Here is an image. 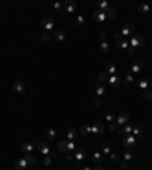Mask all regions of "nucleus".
I'll use <instances>...</instances> for the list:
<instances>
[{
    "label": "nucleus",
    "mask_w": 152,
    "mask_h": 170,
    "mask_svg": "<svg viewBox=\"0 0 152 170\" xmlns=\"http://www.w3.org/2000/svg\"><path fill=\"white\" fill-rule=\"evenodd\" d=\"M28 161H26L24 158H20L18 161H15V170H26L28 169Z\"/></svg>",
    "instance_id": "obj_14"
},
{
    "label": "nucleus",
    "mask_w": 152,
    "mask_h": 170,
    "mask_svg": "<svg viewBox=\"0 0 152 170\" xmlns=\"http://www.w3.org/2000/svg\"><path fill=\"white\" fill-rule=\"evenodd\" d=\"M134 82H135V79H134V74H131V73L128 72V74H126V76H125V79H123V84L126 85V87H129V85H132Z\"/></svg>",
    "instance_id": "obj_21"
},
{
    "label": "nucleus",
    "mask_w": 152,
    "mask_h": 170,
    "mask_svg": "<svg viewBox=\"0 0 152 170\" xmlns=\"http://www.w3.org/2000/svg\"><path fill=\"white\" fill-rule=\"evenodd\" d=\"M110 158H111L113 163H117L119 161V155H117V153H110Z\"/></svg>",
    "instance_id": "obj_46"
},
{
    "label": "nucleus",
    "mask_w": 152,
    "mask_h": 170,
    "mask_svg": "<svg viewBox=\"0 0 152 170\" xmlns=\"http://www.w3.org/2000/svg\"><path fill=\"white\" fill-rule=\"evenodd\" d=\"M116 42H117V46L120 47V49H128V47H129V42H128L126 38H120V40H117Z\"/></svg>",
    "instance_id": "obj_27"
},
{
    "label": "nucleus",
    "mask_w": 152,
    "mask_h": 170,
    "mask_svg": "<svg viewBox=\"0 0 152 170\" xmlns=\"http://www.w3.org/2000/svg\"><path fill=\"white\" fill-rule=\"evenodd\" d=\"M75 158H76V161H82L84 158H87V152L84 150L82 147H78V149H75Z\"/></svg>",
    "instance_id": "obj_11"
},
{
    "label": "nucleus",
    "mask_w": 152,
    "mask_h": 170,
    "mask_svg": "<svg viewBox=\"0 0 152 170\" xmlns=\"http://www.w3.org/2000/svg\"><path fill=\"white\" fill-rule=\"evenodd\" d=\"M132 34H134V24L132 23H126L122 28V30H120V35L123 36V38H125V36H131Z\"/></svg>",
    "instance_id": "obj_5"
},
{
    "label": "nucleus",
    "mask_w": 152,
    "mask_h": 170,
    "mask_svg": "<svg viewBox=\"0 0 152 170\" xmlns=\"http://www.w3.org/2000/svg\"><path fill=\"white\" fill-rule=\"evenodd\" d=\"M102 150H104L105 155H110V153H111V146H110V143H108V141L102 143Z\"/></svg>",
    "instance_id": "obj_32"
},
{
    "label": "nucleus",
    "mask_w": 152,
    "mask_h": 170,
    "mask_svg": "<svg viewBox=\"0 0 152 170\" xmlns=\"http://www.w3.org/2000/svg\"><path fill=\"white\" fill-rule=\"evenodd\" d=\"M93 103H94V106H100V105H102V99H100V97H97V96H96V97H94V100H93Z\"/></svg>",
    "instance_id": "obj_45"
},
{
    "label": "nucleus",
    "mask_w": 152,
    "mask_h": 170,
    "mask_svg": "<svg viewBox=\"0 0 152 170\" xmlns=\"http://www.w3.org/2000/svg\"><path fill=\"white\" fill-rule=\"evenodd\" d=\"M137 85H138L140 88H143V90H148V87H149V82H148V79L142 78V79H138V81H137Z\"/></svg>",
    "instance_id": "obj_29"
},
{
    "label": "nucleus",
    "mask_w": 152,
    "mask_h": 170,
    "mask_svg": "<svg viewBox=\"0 0 152 170\" xmlns=\"http://www.w3.org/2000/svg\"><path fill=\"white\" fill-rule=\"evenodd\" d=\"M41 26H43L46 30L50 32V30L53 29V20H52L50 17H44V18L41 20Z\"/></svg>",
    "instance_id": "obj_10"
},
{
    "label": "nucleus",
    "mask_w": 152,
    "mask_h": 170,
    "mask_svg": "<svg viewBox=\"0 0 152 170\" xmlns=\"http://www.w3.org/2000/svg\"><path fill=\"white\" fill-rule=\"evenodd\" d=\"M82 170H91V169H90V167H84Z\"/></svg>",
    "instance_id": "obj_55"
},
{
    "label": "nucleus",
    "mask_w": 152,
    "mask_h": 170,
    "mask_svg": "<svg viewBox=\"0 0 152 170\" xmlns=\"http://www.w3.org/2000/svg\"><path fill=\"white\" fill-rule=\"evenodd\" d=\"M111 132H117L119 131V125L116 123V121H113V123H110V128H108Z\"/></svg>",
    "instance_id": "obj_41"
},
{
    "label": "nucleus",
    "mask_w": 152,
    "mask_h": 170,
    "mask_svg": "<svg viewBox=\"0 0 152 170\" xmlns=\"http://www.w3.org/2000/svg\"><path fill=\"white\" fill-rule=\"evenodd\" d=\"M99 50H100V53H107L108 50H110V44H108L107 41L100 42V46H99Z\"/></svg>",
    "instance_id": "obj_34"
},
{
    "label": "nucleus",
    "mask_w": 152,
    "mask_h": 170,
    "mask_svg": "<svg viewBox=\"0 0 152 170\" xmlns=\"http://www.w3.org/2000/svg\"><path fill=\"white\" fill-rule=\"evenodd\" d=\"M93 170H104V169H102L100 166H97V167H96V169H93Z\"/></svg>",
    "instance_id": "obj_54"
},
{
    "label": "nucleus",
    "mask_w": 152,
    "mask_h": 170,
    "mask_svg": "<svg viewBox=\"0 0 152 170\" xmlns=\"http://www.w3.org/2000/svg\"><path fill=\"white\" fill-rule=\"evenodd\" d=\"M53 8H55V11L59 14V17H64L66 15V9H64V3H55L53 5Z\"/></svg>",
    "instance_id": "obj_18"
},
{
    "label": "nucleus",
    "mask_w": 152,
    "mask_h": 170,
    "mask_svg": "<svg viewBox=\"0 0 152 170\" xmlns=\"http://www.w3.org/2000/svg\"><path fill=\"white\" fill-rule=\"evenodd\" d=\"M93 20L96 21V23H102V21H107V17H105V12L104 11H94L93 12Z\"/></svg>",
    "instance_id": "obj_8"
},
{
    "label": "nucleus",
    "mask_w": 152,
    "mask_h": 170,
    "mask_svg": "<svg viewBox=\"0 0 152 170\" xmlns=\"http://www.w3.org/2000/svg\"><path fill=\"white\" fill-rule=\"evenodd\" d=\"M129 114L128 113H120L117 117H116V123L119 125V126H125V125H128V121H129Z\"/></svg>",
    "instance_id": "obj_4"
},
{
    "label": "nucleus",
    "mask_w": 152,
    "mask_h": 170,
    "mask_svg": "<svg viewBox=\"0 0 152 170\" xmlns=\"http://www.w3.org/2000/svg\"><path fill=\"white\" fill-rule=\"evenodd\" d=\"M146 44V40L143 35H134L131 36V40H129V46L134 47V49H137V47H142Z\"/></svg>",
    "instance_id": "obj_2"
},
{
    "label": "nucleus",
    "mask_w": 152,
    "mask_h": 170,
    "mask_svg": "<svg viewBox=\"0 0 152 170\" xmlns=\"http://www.w3.org/2000/svg\"><path fill=\"white\" fill-rule=\"evenodd\" d=\"M143 132H145L143 125H135V126H132V132H131V134H132L134 137H137V135H140V134H143Z\"/></svg>",
    "instance_id": "obj_20"
},
{
    "label": "nucleus",
    "mask_w": 152,
    "mask_h": 170,
    "mask_svg": "<svg viewBox=\"0 0 152 170\" xmlns=\"http://www.w3.org/2000/svg\"><path fill=\"white\" fill-rule=\"evenodd\" d=\"M104 12H105L107 20H113L114 17H116V9H114V6H111V5H108V8L104 11Z\"/></svg>",
    "instance_id": "obj_15"
},
{
    "label": "nucleus",
    "mask_w": 152,
    "mask_h": 170,
    "mask_svg": "<svg viewBox=\"0 0 152 170\" xmlns=\"http://www.w3.org/2000/svg\"><path fill=\"white\" fill-rule=\"evenodd\" d=\"M138 11H140V12H142V14H146V12H149V5H140V8H138Z\"/></svg>",
    "instance_id": "obj_39"
},
{
    "label": "nucleus",
    "mask_w": 152,
    "mask_h": 170,
    "mask_svg": "<svg viewBox=\"0 0 152 170\" xmlns=\"http://www.w3.org/2000/svg\"><path fill=\"white\" fill-rule=\"evenodd\" d=\"M76 137H78V132H76V129H73V128H70V129L67 131V138L70 141H75Z\"/></svg>",
    "instance_id": "obj_26"
},
{
    "label": "nucleus",
    "mask_w": 152,
    "mask_h": 170,
    "mask_svg": "<svg viewBox=\"0 0 152 170\" xmlns=\"http://www.w3.org/2000/svg\"><path fill=\"white\" fill-rule=\"evenodd\" d=\"M105 72H107L108 74H111V76H113V74H116V73H117V67L114 65L113 62H108V64H107V68H105Z\"/></svg>",
    "instance_id": "obj_22"
},
{
    "label": "nucleus",
    "mask_w": 152,
    "mask_h": 170,
    "mask_svg": "<svg viewBox=\"0 0 152 170\" xmlns=\"http://www.w3.org/2000/svg\"><path fill=\"white\" fill-rule=\"evenodd\" d=\"M41 40H43V41H50V40H52V32L46 30L44 34L41 35Z\"/></svg>",
    "instance_id": "obj_36"
},
{
    "label": "nucleus",
    "mask_w": 152,
    "mask_h": 170,
    "mask_svg": "<svg viewBox=\"0 0 152 170\" xmlns=\"http://www.w3.org/2000/svg\"><path fill=\"white\" fill-rule=\"evenodd\" d=\"M50 163H52V157L44 155V158H43V164H44V166H50Z\"/></svg>",
    "instance_id": "obj_42"
},
{
    "label": "nucleus",
    "mask_w": 152,
    "mask_h": 170,
    "mask_svg": "<svg viewBox=\"0 0 152 170\" xmlns=\"http://www.w3.org/2000/svg\"><path fill=\"white\" fill-rule=\"evenodd\" d=\"M21 150H23L24 153H32V150H34V144H32V143H28V141L21 143Z\"/></svg>",
    "instance_id": "obj_17"
},
{
    "label": "nucleus",
    "mask_w": 152,
    "mask_h": 170,
    "mask_svg": "<svg viewBox=\"0 0 152 170\" xmlns=\"http://www.w3.org/2000/svg\"><path fill=\"white\" fill-rule=\"evenodd\" d=\"M32 144H34L38 150H40V153H43V155H49V153H50V146L47 144L46 141H38V140H34L32 141Z\"/></svg>",
    "instance_id": "obj_1"
},
{
    "label": "nucleus",
    "mask_w": 152,
    "mask_h": 170,
    "mask_svg": "<svg viewBox=\"0 0 152 170\" xmlns=\"http://www.w3.org/2000/svg\"><path fill=\"white\" fill-rule=\"evenodd\" d=\"M73 158H75V157H73L70 152H69V153H66V161H69V163H70V161H73Z\"/></svg>",
    "instance_id": "obj_48"
},
{
    "label": "nucleus",
    "mask_w": 152,
    "mask_h": 170,
    "mask_svg": "<svg viewBox=\"0 0 152 170\" xmlns=\"http://www.w3.org/2000/svg\"><path fill=\"white\" fill-rule=\"evenodd\" d=\"M46 137H47V140H53V138L56 137V132L53 131V129H49L47 134H46Z\"/></svg>",
    "instance_id": "obj_38"
},
{
    "label": "nucleus",
    "mask_w": 152,
    "mask_h": 170,
    "mask_svg": "<svg viewBox=\"0 0 152 170\" xmlns=\"http://www.w3.org/2000/svg\"><path fill=\"white\" fill-rule=\"evenodd\" d=\"M58 152H64V153H69V147H67V141H59L58 143Z\"/></svg>",
    "instance_id": "obj_24"
},
{
    "label": "nucleus",
    "mask_w": 152,
    "mask_h": 170,
    "mask_svg": "<svg viewBox=\"0 0 152 170\" xmlns=\"http://www.w3.org/2000/svg\"><path fill=\"white\" fill-rule=\"evenodd\" d=\"M12 90L15 93H18V94H23L26 91V85L20 81V79H15V82L12 84Z\"/></svg>",
    "instance_id": "obj_6"
},
{
    "label": "nucleus",
    "mask_w": 152,
    "mask_h": 170,
    "mask_svg": "<svg viewBox=\"0 0 152 170\" xmlns=\"http://www.w3.org/2000/svg\"><path fill=\"white\" fill-rule=\"evenodd\" d=\"M151 85H152V81H151Z\"/></svg>",
    "instance_id": "obj_56"
},
{
    "label": "nucleus",
    "mask_w": 152,
    "mask_h": 170,
    "mask_svg": "<svg viewBox=\"0 0 152 170\" xmlns=\"http://www.w3.org/2000/svg\"><path fill=\"white\" fill-rule=\"evenodd\" d=\"M142 68H143V61H135L132 64V67H131V70H129V73L134 74V73H140L142 72Z\"/></svg>",
    "instance_id": "obj_13"
},
{
    "label": "nucleus",
    "mask_w": 152,
    "mask_h": 170,
    "mask_svg": "<svg viewBox=\"0 0 152 170\" xmlns=\"http://www.w3.org/2000/svg\"><path fill=\"white\" fill-rule=\"evenodd\" d=\"M49 155L53 157V158H56V157H58V152H56V150H50V153H49Z\"/></svg>",
    "instance_id": "obj_52"
},
{
    "label": "nucleus",
    "mask_w": 152,
    "mask_h": 170,
    "mask_svg": "<svg viewBox=\"0 0 152 170\" xmlns=\"http://www.w3.org/2000/svg\"><path fill=\"white\" fill-rule=\"evenodd\" d=\"M123 146L126 147V149H132L135 146V143H137V140H135V137L132 134H129V135H125L123 137Z\"/></svg>",
    "instance_id": "obj_3"
},
{
    "label": "nucleus",
    "mask_w": 152,
    "mask_h": 170,
    "mask_svg": "<svg viewBox=\"0 0 152 170\" xmlns=\"http://www.w3.org/2000/svg\"><path fill=\"white\" fill-rule=\"evenodd\" d=\"M131 132H132V126L131 125H125L123 128H119L117 134L120 135V137H125V135H129Z\"/></svg>",
    "instance_id": "obj_12"
},
{
    "label": "nucleus",
    "mask_w": 152,
    "mask_h": 170,
    "mask_svg": "<svg viewBox=\"0 0 152 170\" xmlns=\"http://www.w3.org/2000/svg\"><path fill=\"white\" fill-rule=\"evenodd\" d=\"M76 24H78V26L84 24V17H82V15H78V17H76Z\"/></svg>",
    "instance_id": "obj_44"
},
{
    "label": "nucleus",
    "mask_w": 152,
    "mask_h": 170,
    "mask_svg": "<svg viewBox=\"0 0 152 170\" xmlns=\"http://www.w3.org/2000/svg\"><path fill=\"white\" fill-rule=\"evenodd\" d=\"M104 131H105V128L100 121H94V123L91 125V132H93V134H104Z\"/></svg>",
    "instance_id": "obj_9"
},
{
    "label": "nucleus",
    "mask_w": 152,
    "mask_h": 170,
    "mask_svg": "<svg viewBox=\"0 0 152 170\" xmlns=\"http://www.w3.org/2000/svg\"><path fill=\"white\" fill-rule=\"evenodd\" d=\"M24 159L28 161V164H29V166H35V164H37V159H35V157L32 155V153H26Z\"/></svg>",
    "instance_id": "obj_28"
},
{
    "label": "nucleus",
    "mask_w": 152,
    "mask_h": 170,
    "mask_svg": "<svg viewBox=\"0 0 152 170\" xmlns=\"http://www.w3.org/2000/svg\"><path fill=\"white\" fill-rule=\"evenodd\" d=\"M134 52H135V49L129 46V47H128V55H129V56H132V55H134Z\"/></svg>",
    "instance_id": "obj_49"
},
{
    "label": "nucleus",
    "mask_w": 152,
    "mask_h": 170,
    "mask_svg": "<svg viewBox=\"0 0 152 170\" xmlns=\"http://www.w3.org/2000/svg\"><path fill=\"white\" fill-rule=\"evenodd\" d=\"M99 38H100V42H104V41L107 40V34H105V32H100V34H99Z\"/></svg>",
    "instance_id": "obj_47"
},
{
    "label": "nucleus",
    "mask_w": 152,
    "mask_h": 170,
    "mask_svg": "<svg viewBox=\"0 0 152 170\" xmlns=\"http://www.w3.org/2000/svg\"><path fill=\"white\" fill-rule=\"evenodd\" d=\"M120 38H123V36L120 35V32H117V34H114V40H116V41H117V40H120Z\"/></svg>",
    "instance_id": "obj_51"
},
{
    "label": "nucleus",
    "mask_w": 152,
    "mask_h": 170,
    "mask_svg": "<svg viewBox=\"0 0 152 170\" xmlns=\"http://www.w3.org/2000/svg\"><path fill=\"white\" fill-rule=\"evenodd\" d=\"M97 8H99V11H105L108 8V3L105 0H99V2H97Z\"/></svg>",
    "instance_id": "obj_35"
},
{
    "label": "nucleus",
    "mask_w": 152,
    "mask_h": 170,
    "mask_svg": "<svg viewBox=\"0 0 152 170\" xmlns=\"http://www.w3.org/2000/svg\"><path fill=\"white\" fill-rule=\"evenodd\" d=\"M143 134H140V135H137V137H135V140H137V141H143Z\"/></svg>",
    "instance_id": "obj_53"
},
{
    "label": "nucleus",
    "mask_w": 152,
    "mask_h": 170,
    "mask_svg": "<svg viewBox=\"0 0 152 170\" xmlns=\"http://www.w3.org/2000/svg\"><path fill=\"white\" fill-rule=\"evenodd\" d=\"M120 167H122L123 170H126V169H128V161H122V164H120Z\"/></svg>",
    "instance_id": "obj_50"
},
{
    "label": "nucleus",
    "mask_w": 152,
    "mask_h": 170,
    "mask_svg": "<svg viewBox=\"0 0 152 170\" xmlns=\"http://www.w3.org/2000/svg\"><path fill=\"white\" fill-rule=\"evenodd\" d=\"M123 158H125V161H131V159L135 158V152L132 149H128V150L123 152Z\"/></svg>",
    "instance_id": "obj_19"
},
{
    "label": "nucleus",
    "mask_w": 152,
    "mask_h": 170,
    "mask_svg": "<svg viewBox=\"0 0 152 170\" xmlns=\"http://www.w3.org/2000/svg\"><path fill=\"white\" fill-rule=\"evenodd\" d=\"M143 94H145V99L148 100V102H152V90H149V88H148V90H145V93H143Z\"/></svg>",
    "instance_id": "obj_37"
},
{
    "label": "nucleus",
    "mask_w": 152,
    "mask_h": 170,
    "mask_svg": "<svg viewBox=\"0 0 152 170\" xmlns=\"http://www.w3.org/2000/svg\"><path fill=\"white\" fill-rule=\"evenodd\" d=\"M67 147H69V152L75 150V149H76V146H75V141H67Z\"/></svg>",
    "instance_id": "obj_43"
},
{
    "label": "nucleus",
    "mask_w": 152,
    "mask_h": 170,
    "mask_svg": "<svg viewBox=\"0 0 152 170\" xmlns=\"http://www.w3.org/2000/svg\"><path fill=\"white\" fill-rule=\"evenodd\" d=\"M52 38H53V40H56V41H64L66 35H64L61 30H55V32L52 34Z\"/></svg>",
    "instance_id": "obj_25"
},
{
    "label": "nucleus",
    "mask_w": 152,
    "mask_h": 170,
    "mask_svg": "<svg viewBox=\"0 0 152 170\" xmlns=\"http://www.w3.org/2000/svg\"><path fill=\"white\" fill-rule=\"evenodd\" d=\"M93 161H94V164H102V161H104V158H102V153L100 152H96L94 155H93Z\"/></svg>",
    "instance_id": "obj_31"
},
{
    "label": "nucleus",
    "mask_w": 152,
    "mask_h": 170,
    "mask_svg": "<svg viewBox=\"0 0 152 170\" xmlns=\"http://www.w3.org/2000/svg\"><path fill=\"white\" fill-rule=\"evenodd\" d=\"M79 132H81V134H84V135H87L88 132H91V126L90 125H82L79 128Z\"/></svg>",
    "instance_id": "obj_33"
},
{
    "label": "nucleus",
    "mask_w": 152,
    "mask_h": 170,
    "mask_svg": "<svg viewBox=\"0 0 152 170\" xmlns=\"http://www.w3.org/2000/svg\"><path fill=\"white\" fill-rule=\"evenodd\" d=\"M105 119H107L108 121H110V123H113V121H116V115H114L113 113H107Z\"/></svg>",
    "instance_id": "obj_40"
},
{
    "label": "nucleus",
    "mask_w": 152,
    "mask_h": 170,
    "mask_svg": "<svg viewBox=\"0 0 152 170\" xmlns=\"http://www.w3.org/2000/svg\"><path fill=\"white\" fill-rule=\"evenodd\" d=\"M107 93V88H105V85H102V84H99V85H96V96L97 97H102Z\"/></svg>",
    "instance_id": "obj_23"
},
{
    "label": "nucleus",
    "mask_w": 152,
    "mask_h": 170,
    "mask_svg": "<svg viewBox=\"0 0 152 170\" xmlns=\"http://www.w3.org/2000/svg\"><path fill=\"white\" fill-rule=\"evenodd\" d=\"M108 82H110V85H113L114 88H117V87H120V85H122L123 79L120 76H117V74H113V76L108 78Z\"/></svg>",
    "instance_id": "obj_7"
},
{
    "label": "nucleus",
    "mask_w": 152,
    "mask_h": 170,
    "mask_svg": "<svg viewBox=\"0 0 152 170\" xmlns=\"http://www.w3.org/2000/svg\"><path fill=\"white\" fill-rule=\"evenodd\" d=\"M108 78H110V76H108V73H107V72H100L99 74H97V81H99L100 84H102V82H107V81H108Z\"/></svg>",
    "instance_id": "obj_30"
},
{
    "label": "nucleus",
    "mask_w": 152,
    "mask_h": 170,
    "mask_svg": "<svg viewBox=\"0 0 152 170\" xmlns=\"http://www.w3.org/2000/svg\"><path fill=\"white\" fill-rule=\"evenodd\" d=\"M64 9H66V14L67 12H75V11H76V2H73V0L66 2V3H64Z\"/></svg>",
    "instance_id": "obj_16"
}]
</instances>
